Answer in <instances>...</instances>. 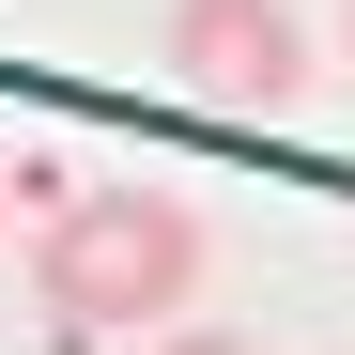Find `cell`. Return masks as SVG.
Segmentation results:
<instances>
[{
  "label": "cell",
  "mask_w": 355,
  "mask_h": 355,
  "mask_svg": "<svg viewBox=\"0 0 355 355\" xmlns=\"http://www.w3.org/2000/svg\"><path fill=\"white\" fill-rule=\"evenodd\" d=\"M31 293L62 309L78 340H124V324H170L201 293V216L170 186H78L31 248Z\"/></svg>",
  "instance_id": "1"
},
{
  "label": "cell",
  "mask_w": 355,
  "mask_h": 355,
  "mask_svg": "<svg viewBox=\"0 0 355 355\" xmlns=\"http://www.w3.org/2000/svg\"><path fill=\"white\" fill-rule=\"evenodd\" d=\"M170 78L232 124H278L309 93V31H293V0H170Z\"/></svg>",
  "instance_id": "2"
},
{
  "label": "cell",
  "mask_w": 355,
  "mask_h": 355,
  "mask_svg": "<svg viewBox=\"0 0 355 355\" xmlns=\"http://www.w3.org/2000/svg\"><path fill=\"white\" fill-rule=\"evenodd\" d=\"M155 355H248V340H232V324H170Z\"/></svg>",
  "instance_id": "3"
},
{
  "label": "cell",
  "mask_w": 355,
  "mask_h": 355,
  "mask_svg": "<svg viewBox=\"0 0 355 355\" xmlns=\"http://www.w3.org/2000/svg\"><path fill=\"white\" fill-rule=\"evenodd\" d=\"M340 46H355V0H340Z\"/></svg>",
  "instance_id": "4"
}]
</instances>
